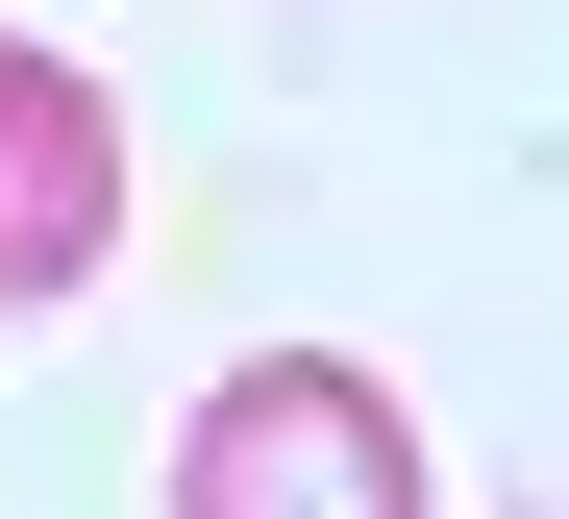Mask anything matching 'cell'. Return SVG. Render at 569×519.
<instances>
[{
  "label": "cell",
  "instance_id": "cell-1",
  "mask_svg": "<svg viewBox=\"0 0 569 519\" xmlns=\"http://www.w3.org/2000/svg\"><path fill=\"white\" fill-rule=\"evenodd\" d=\"M173 519H421L397 371H347V347H248L199 421H173Z\"/></svg>",
  "mask_w": 569,
  "mask_h": 519
},
{
  "label": "cell",
  "instance_id": "cell-2",
  "mask_svg": "<svg viewBox=\"0 0 569 519\" xmlns=\"http://www.w3.org/2000/svg\"><path fill=\"white\" fill-rule=\"evenodd\" d=\"M100 248H124V99L0 26V322L100 297Z\"/></svg>",
  "mask_w": 569,
  "mask_h": 519
}]
</instances>
